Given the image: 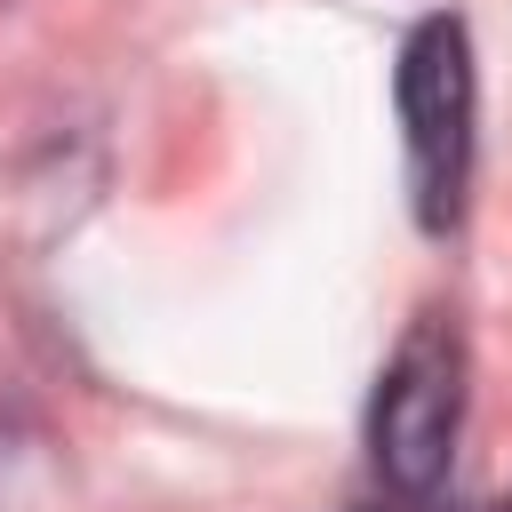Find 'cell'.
I'll return each mask as SVG.
<instances>
[{"mask_svg": "<svg viewBox=\"0 0 512 512\" xmlns=\"http://www.w3.org/2000/svg\"><path fill=\"white\" fill-rule=\"evenodd\" d=\"M392 112L408 144V216L424 240H456L480 168V72H472V24L456 8H432L400 32Z\"/></svg>", "mask_w": 512, "mask_h": 512, "instance_id": "6da1fadb", "label": "cell"}, {"mask_svg": "<svg viewBox=\"0 0 512 512\" xmlns=\"http://www.w3.org/2000/svg\"><path fill=\"white\" fill-rule=\"evenodd\" d=\"M464 432V336L448 312H416L408 336L392 344V360L376 368L368 392V480L392 512H416L440 496L448 456Z\"/></svg>", "mask_w": 512, "mask_h": 512, "instance_id": "7a4b0ae2", "label": "cell"}, {"mask_svg": "<svg viewBox=\"0 0 512 512\" xmlns=\"http://www.w3.org/2000/svg\"><path fill=\"white\" fill-rule=\"evenodd\" d=\"M464 512H512V488H504V496H488V504H464Z\"/></svg>", "mask_w": 512, "mask_h": 512, "instance_id": "3957f363", "label": "cell"}]
</instances>
